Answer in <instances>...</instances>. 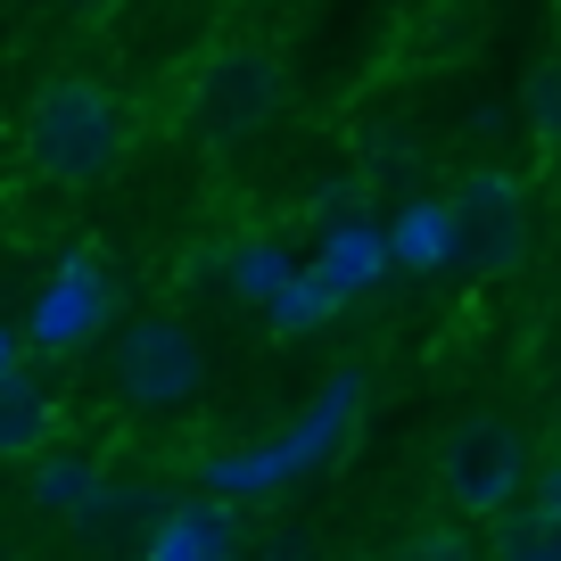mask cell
Listing matches in <instances>:
<instances>
[{"mask_svg": "<svg viewBox=\"0 0 561 561\" xmlns=\"http://www.w3.org/2000/svg\"><path fill=\"white\" fill-rule=\"evenodd\" d=\"M25 158H34L42 182L58 191H91V182L116 174L124 158V116L91 75H50L25 107Z\"/></svg>", "mask_w": 561, "mask_h": 561, "instance_id": "6da1fadb", "label": "cell"}, {"mask_svg": "<svg viewBox=\"0 0 561 561\" xmlns=\"http://www.w3.org/2000/svg\"><path fill=\"white\" fill-rule=\"evenodd\" d=\"M289 107V67L264 42H224V50L198 58L191 75V116L207 124L215 140H256L273 133V116Z\"/></svg>", "mask_w": 561, "mask_h": 561, "instance_id": "7a4b0ae2", "label": "cell"}, {"mask_svg": "<svg viewBox=\"0 0 561 561\" xmlns=\"http://www.w3.org/2000/svg\"><path fill=\"white\" fill-rule=\"evenodd\" d=\"M520 479H528V438L495 413L455 421V438L438 446V488H446V504H455L462 520H504Z\"/></svg>", "mask_w": 561, "mask_h": 561, "instance_id": "3957f363", "label": "cell"}, {"mask_svg": "<svg viewBox=\"0 0 561 561\" xmlns=\"http://www.w3.org/2000/svg\"><path fill=\"white\" fill-rule=\"evenodd\" d=\"M107 388H116L124 404H140V413H174V404H191L198 388H207V347H198L191 322L149 314V322H133V331L116 339Z\"/></svg>", "mask_w": 561, "mask_h": 561, "instance_id": "277c9868", "label": "cell"}, {"mask_svg": "<svg viewBox=\"0 0 561 561\" xmlns=\"http://www.w3.org/2000/svg\"><path fill=\"white\" fill-rule=\"evenodd\" d=\"M446 215H455V264L462 273L495 280V273H512V264L528 256V191L504 165L462 174V191L446 198Z\"/></svg>", "mask_w": 561, "mask_h": 561, "instance_id": "5b68a950", "label": "cell"}, {"mask_svg": "<svg viewBox=\"0 0 561 561\" xmlns=\"http://www.w3.org/2000/svg\"><path fill=\"white\" fill-rule=\"evenodd\" d=\"M347 413H355V380H339L331 397H322L314 413L298 421V438H289V446H264V455H231V462H215V488H224V495H248V488H273V479L306 471L314 455H331V438L347 430Z\"/></svg>", "mask_w": 561, "mask_h": 561, "instance_id": "8992f818", "label": "cell"}, {"mask_svg": "<svg viewBox=\"0 0 561 561\" xmlns=\"http://www.w3.org/2000/svg\"><path fill=\"white\" fill-rule=\"evenodd\" d=\"M100 322H107V273L91 256H67L50 273V289H42V306H34V347L67 355V347H83Z\"/></svg>", "mask_w": 561, "mask_h": 561, "instance_id": "52a82bcc", "label": "cell"}, {"mask_svg": "<svg viewBox=\"0 0 561 561\" xmlns=\"http://www.w3.org/2000/svg\"><path fill=\"white\" fill-rule=\"evenodd\" d=\"M58 438V397L34 380V371H0V462H34L42 446Z\"/></svg>", "mask_w": 561, "mask_h": 561, "instance_id": "ba28073f", "label": "cell"}, {"mask_svg": "<svg viewBox=\"0 0 561 561\" xmlns=\"http://www.w3.org/2000/svg\"><path fill=\"white\" fill-rule=\"evenodd\" d=\"M397 264V248H388V231H371V224H339L331 240H322V264L314 273L331 280L339 298H355V289H371V280Z\"/></svg>", "mask_w": 561, "mask_h": 561, "instance_id": "9c48e42d", "label": "cell"}, {"mask_svg": "<svg viewBox=\"0 0 561 561\" xmlns=\"http://www.w3.org/2000/svg\"><path fill=\"white\" fill-rule=\"evenodd\" d=\"M388 248H397V264H455V215H446V198H421V207H404L397 224H388Z\"/></svg>", "mask_w": 561, "mask_h": 561, "instance_id": "30bf717a", "label": "cell"}, {"mask_svg": "<svg viewBox=\"0 0 561 561\" xmlns=\"http://www.w3.org/2000/svg\"><path fill=\"white\" fill-rule=\"evenodd\" d=\"M231 545H240V537H231V520H224L215 504H182L174 520L149 537V553H158V561H182V553L207 561V553H231Z\"/></svg>", "mask_w": 561, "mask_h": 561, "instance_id": "8fae6325", "label": "cell"}, {"mask_svg": "<svg viewBox=\"0 0 561 561\" xmlns=\"http://www.w3.org/2000/svg\"><path fill=\"white\" fill-rule=\"evenodd\" d=\"M339 306H347V298H339L322 273H289L273 289V331H314V322H331Z\"/></svg>", "mask_w": 561, "mask_h": 561, "instance_id": "7c38bea8", "label": "cell"}, {"mask_svg": "<svg viewBox=\"0 0 561 561\" xmlns=\"http://www.w3.org/2000/svg\"><path fill=\"white\" fill-rule=\"evenodd\" d=\"M34 495H42V504H50V512H67V520H83V512L116 504V495L100 488V471H83V462H42Z\"/></svg>", "mask_w": 561, "mask_h": 561, "instance_id": "4fadbf2b", "label": "cell"}, {"mask_svg": "<svg viewBox=\"0 0 561 561\" xmlns=\"http://www.w3.org/2000/svg\"><path fill=\"white\" fill-rule=\"evenodd\" d=\"M495 553H504V561H561V520L528 504L520 520H504V528H495Z\"/></svg>", "mask_w": 561, "mask_h": 561, "instance_id": "5bb4252c", "label": "cell"}, {"mask_svg": "<svg viewBox=\"0 0 561 561\" xmlns=\"http://www.w3.org/2000/svg\"><path fill=\"white\" fill-rule=\"evenodd\" d=\"M528 133L545 140V149H561V58H545L537 75H528Z\"/></svg>", "mask_w": 561, "mask_h": 561, "instance_id": "9a60e30c", "label": "cell"}, {"mask_svg": "<svg viewBox=\"0 0 561 561\" xmlns=\"http://www.w3.org/2000/svg\"><path fill=\"white\" fill-rule=\"evenodd\" d=\"M280 280H289V256H280V248H240V264H231V289H240V298L273 306Z\"/></svg>", "mask_w": 561, "mask_h": 561, "instance_id": "2e32d148", "label": "cell"}, {"mask_svg": "<svg viewBox=\"0 0 561 561\" xmlns=\"http://www.w3.org/2000/svg\"><path fill=\"white\" fill-rule=\"evenodd\" d=\"M413 553H471V537L462 528H430V537H413Z\"/></svg>", "mask_w": 561, "mask_h": 561, "instance_id": "e0dca14e", "label": "cell"}, {"mask_svg": "<svg viewBox=\"0 0 561 561\" xmlns=\"http://www.w3.org/2000/svg\"><path fill=\"white\" fill-rule=\"evenodd\" d=\"M537 512H553V520H561V462H545V471H537Z\"/></svg>", "mask_w": 561, "mask_h": 561, "instance_id": "ac0fdd59", "label": "cell"}, {"mask_svg": "<svg viewBox=\"0 0 561 561\" xmlns=\"http://www.w3.org/2000/svg\"><path fill=\"white\" fill-rule=\"evenodd\" d=\"M9 364H18V347H9V331H0V371H9Z\"/></svg>", "mask_w": 561, "mask_h": 561, "instance_id": "d6986e66", "label": "cell"}, {"mask_svg": "<svg viewBox=\"0 0 561 561\" xmlns=\"http://www.w3.org/2000/svg\"><path fill=\"white\" fill-rule=\"evenodd\" d=\"M75 9H116V0H75Z\"/></svg>", "mask_w": 561, "mask_h": 561, "instance_id": "ffe728a7", "label": "cell"}]
</instances>
